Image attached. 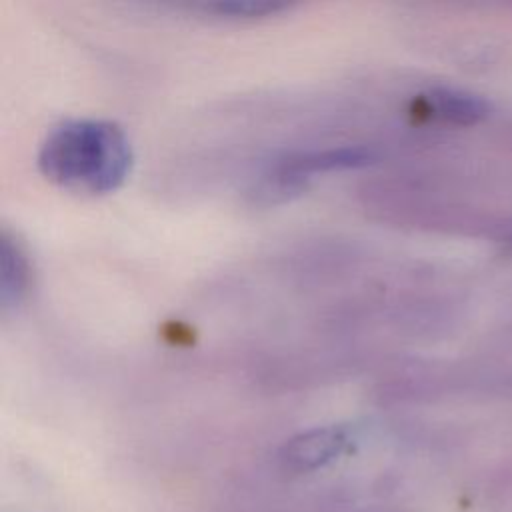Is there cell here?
Listing matches in <instances>:
<instances>
[{"label":"cell","instance_id":"6da1fadb","mask_svg":"<svg viewBox=\"0 0 512 512\" xmlns=\"http://www.w3.org/2000/svg\"><path fill=\"white\" fill-rule=\"evenodd\" d=\"M38 170L50 182L92 196L118 190L134 166L124 128L104 118H68L40 142Z\"/></svg>","mask_w":512,"mask_h":512},{"label":"cell","instance_id":"7a4b0ae2","mask_svg":"<svg viewBox=\"0 0 512 512\" xmlns=\"http://www.w3.org/2000/svg\"><path fill=\"white\" fill-rule=\"evenodd\" d=\"M376 162V150L356 146H330L296 150L274 158L252 182L248 198L258 206H276L294 200L318 174L354 170Z\"/></svg>","mask_w":512,"mask_h":512},{"label":"cell","instance_id":"3957f363","mask_svg":"<svg viewBox=\"0 0 512 512\" xmlns=\"http://www.w3.org/2000/svg\"><path fill=\"white\" fill-rule=\"evenodd\" d=\"M350 444L352 432L346 426H316L288 438L278 452V460L286 472L306 474L340 458Z\"/></svg>","mask_w":512,"mask_h":512},{"label":"cell","instance_id":"277c9868","mask_svg":"<svg viewBox=\"0 0 512 512\" xmlns=\"http://www.w3.org/2000/svg\"><path fill=\"white\" fill-rule=\"evenodd\" d=\"M30 260L22 242L10 232L0 236V308L2 314L18 308L30 288Z\"/></svg>","mask_w":512,"mask_h":512},{"label":"cell","instance_id":"5b68a950","mask_svg":"<svg viewBox=\"0 0 512 512\" xmlns=\"http://www.w3.org/2000/svg\"><path fill=\"white\" fill-rule=\"evenodd\" d=\"M420 104L426 114L450 124H474L486 116V104L480 98L458 90H432Z\"/></svg>","mask_w":512,"mask_h":512},{"label":"cell","instance_id":"8992f818","mask_svg":"<svg viewBox=\"0 0 512 512\" xmlns=\"http://www.w3.org/2000/svg\"><path fill=\"white\" fill-rule=\"evenodd\" d=\"M194 8L218 18L254 20V18H266V16H274L284 10H290V4L276 2V0L272 2L270 0H226V2L196 4Z\"/></svg>","mask_w":512,"mask_h":512}]
</instances>
